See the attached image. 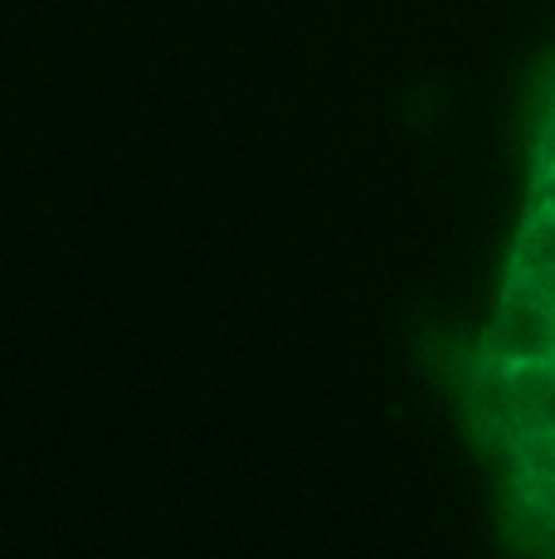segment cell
Segmentation results:
<instances>
[{
    "instance_id": "6",
    "label": "cell",
    "mask_w": 555,
    "mask_h": 559,
    "mask_svg": "<svg viewBox=\"0 0 555 559\" xmlns=\"http://www.w3.org/2000/svg\"><path fill=\"white\" fill-rule=\"evenodd\" d=\"M527 283L536 287L541 297H546V302L555 307V267H541V273H527Z\"/></svg>"
},
{
    "instance_id": "5",
    "label": "cell",
    "mask_w": 555,
    "mask_h": 559,
    "mask_svg": "<svg viewBox=\"0 0 555 559\" xmlns=\"http://www.w3.org/2000/svg\"><path fill=\"white\" fill-rule=\"evenodd\" d=\"M536 170H555V107H551L546 132H541V146H536Z\"/></svg>"
},
{
    "instance_id": "2",
    "label": "cell",
    "mask_w": 555,
    "mask_h": 559,
    "mask_svg": "<svg viewBox=\"0 0 555 559\" xmlns=\"http://www.w3.org/2000/svg\"><path fill=\"white\" fill-rule=\"evenodd\" d=\"M483 356L497 365H551L555 360V307L527 277H507L497 321L483 336Z\"/></svg>"
},
{
    "instance_id": "4",
    "label": "cell",
    "mask_w": 555,
    "mask_h": 559,
    "mask_svg": "<svg viewBox=\"0 0 555 559\" xmlns=\"http://www.w3.org/2000/svg\"><path fill=\"white\" fill-rule=\"evenodd\" d=\"M531 210H546L555 219V170H536V186H531Z\"/></svg>"
},
{
    "instance_id": "1",
    "label": "cell",
    "mask_w": 555,
    "mask_h": 559,
    "mask_svg": "<svg viewBox=\"0 0 555 559\" xmlns=\"http://www.w3.org/2000/svg\"><path fill=\"white\" fill-rule=\"evenodd\" d=\"M468 408L487 443L501 453L531 433L555 438V360L551 365H497L477 356L473 384H468Z\"/></svg>"
},
{
    "instance_id": "3",
    "label": "cell",
    "mask_w": 555,
    "mask_h": 559,
    "mask_svg": "<svg viewBox=\"0 0 555 559\" xmlns=\"http://www.w3.org/2000/svg\"><path fill=\"white\" fill-rule=\"evenodd\" d=\"M541 267H555V219L546 210H527V224L511 249V277L541 273Z\"/></svg>"
}]
</instances>
